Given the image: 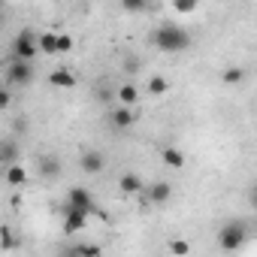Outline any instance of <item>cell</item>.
<instances>
[{"label": "cell", "mask_w": 257, "mask_h": 257, "mask_svg": "<svg viewBox=\"0 0 257 257\" xmlns=\"http://www.w3.org/2000/svg\"><path fill=\"white\" fill-rule=\"evenodd\" d=\"M152 43H155V49H161V52H167V55H179V52H185V49H191V34L185 31V28H179V25H161L155 34H152Z\"/></svg>", "instance_id": "6da1fadb"}, {"label": "cell", "mask_w": 257, "mask_h": 257, "mask_svg": "<svg viewBox=\"0 0 257 257\" xmlns=\"http://www.w3.org/2000/svg\"><path fill=\"white\" fill-rule=\"evenodd\" d=\"M248 239V224L245 221H227L218 230V248L221 251H239Z\"/></svg>", "instance_id": "7a4b0ae2"}, {"label": "cell", "mask_w": 257, "mask_h": 257, "mask_svg": "<svg viewBox=\"0 0 257 257\" xmlns=\"http://www.w3.org/2000/svg\"><path fill=\"white\" fill-rule=\"evenodd\" d=\"M34 82V61H22V58H13L7 64V85L13 88H28Z\"/></svg>", "instance_id": "3957f363"}, {"label": "cell", "mask_w": 257, "mask_h": 257, "mask_svg": "<svg viewBox=\"0 0 257 257\" xmlns=\"http://www.w3.org/2000/svg\"><path fill=\"white\" fill-rule=\"evenodd\" d=\"M40 55V34L34 31H22L16 40H13V58H22V61H34Z\"/></svg>", "instance_id": "277c9868"}, {"label": "cell", "mask_w": 257, "mask_h": 257, "mask_svg": "<svg viewBox=\"0 0 257 257\" xmlns=\"http://www.w3.org/2000/svg\"><path fill=\"white\" fill-rule=\"evenodd\" d=\"M146 203H152V206H164V203H170V197H173V185L170 182H152V185H146V191L140 194Z\"/></svg>", "instance_id": "5b68a950"}, {"label": "cell", "mask_w": 257, "mask_h": 257, "mask_svg": "<svg viewBox=\"0 0 257 257\" xmlns=\"http://www.w3.org/2000/svg\"><path fill=\"white\" fill-rule=\"evenodd\" d=\"M67 206L82 209V212H88V215L97 212V209H94V197H91V191H88V188H79V185L67 191Z\"/></svg>", "instance_id": "8992f818"}, {"label": "cell", "mask_w": 257, "mask_h": 257, "mask_svg": "<svg viewBox=\"0 0 257 257\" xmlns=\"http://www.w3.org/2000/svg\"><path fill=\"white\" fill-rule=\"evenodd\" d=\"M37 170H40V176H43V179L55 182V179H61L64 164H61V158H58V155H43V158L37 161Z\"/></svg>", "instance_id": "52a82bcc"}, {"label": "cell", "mask_w": 257, "mask_h": 257, "mask_svg": "<svg viewBox=\"0 0 257 257\" xmlns=\"http://www.w3.org/2000/svg\"><path fill=\"white\" fill-rule=\"evenodd\" d=\"M79 167H82V173H88V176H97V173H103V167H106V158H103L100 152L88 149V152H82V158H79Z\"/></svg>", "instance_id": "ba28073f"}, {"label": "cell", "mask_w": 257, "mask_h": 257, "mask_svg": "<svg viewBox=\"0 0 257 257\" xmlns=\"http://www.w3.org/2000/svg\"><path fill=\"white\" fill-rule=\"evenodd\" d=\"M64 212H67V215H64V233H79V230H85V224H88V212L73 209V206H67Z\"/></svg>", "instance_id": "9c48e42d"}, {"label": "cell", "mask_w": 257, "mask_h": 257, "mask_svg": "<svg viewBox=\"0 0 257 257\" xmlns=\"http://www.w3.org/2000/svg\"><path fill=\"white\" fill-rule=\"evenodd\" d=\"M19 158H22L19 143H16L13 137H7L4 143H0V164H4V170H7V167H13V164H19Z\"/></svg>", "instance_id": "30bf717a"}, {"label": "cell", "mask_w": 257, "mask_h": 257, "mask_svg": "<svg viewBox=\"0 0 257 257\" xmlns=\"http://www.w3.org/2000/svg\"><path fill=\"white\" fill-rule=\"evenodd\" d=\"M109 121H112V127L115 131H127L134 121H137V115H134V106H118L112 115H109Z\"/></svg>", "instance_id": "8fae6325"}, {"label": "cell", "mask_w": 257, "mask_h": 257, "mask_svg": "<svg viewBox=\"0 0 257 257\" xmlns=\"http://www.w3.org/2000/svg\"><path fill=\"white\" fill-rule=\"evenodd\" d=\"M118 188H121V194H143V191H146V182H143L137 173H121Z\"/></svg>", "instance_id": "7c38bea8"}, {"label": "cell", "mask_w": 257, "mask_h": 257, "mask_svg": "<svg viewBox=\"0 0 257 257\" xmlns=\"http://www.w3.org/2000/svg\"><path fill=\"white\" fill-rule=\"evenodd\" d=\"M49 85L52 88H61V91L64 88H76V76L70 70H52L49 73Z\"/></svg>", "instance_id": "4fadbf2b"}, {"label": "cell", "mask_w": 257, "mask_h": 257, "mask_svg": "<svg viewBox=\"0 0 257 257\" xmlns=\"http://www.w3.org/2000/svg\"><path fill=\"white\" fill-rule=\"evenodd\" d=\"M4 179H7V185H13V188H25V185H28V173H25V167H22V164L7 167Z\"/></svg>", "instance_id": "5bb4252c"}, {"label": "cell", "mask_w": 257, "mask_h": 257, "mask_svg": "<svg viewBox=\"0 0 257 257\" xmlns=\"http://www.w3.org/2000/svg\"><path fill=\"white\" fill-rule=\"evenodd\" d=\"M221 82H224V85H230V88H233V85H242V82H245V70H242L239 64H230V67H224Z\"/></svg>", "instance_id": "9a60e30c"}, {"label": "cell", "mask_w": 257, "mask_h": 257, "mask_svg": "<svg viewBox=\"0 0 257 257\" xmlns=\"http://www.w3.org/2000/svg\"><path fill=\"white\" fill-rule=\"evenodd\" d=\"M115 97H118L121 106H134V103L140 100V91H137V85H121V88L115 91Z\"/></svg>", "instance_id": "2e32d148"}, {"label": "cell", "mask_w": 257, "mask_h": 257, "mask_svg": "<svg viewBox=\"0 0 257 257\" xmlns=\"http://www.w3.org/2000/svg\"><path fill=\"white\" fill-rule=\"evenodd\" d=\"M146 91H149L152 97H164V94L170 91V82H167L164 76H152V79L146 82Z\"/></svg>", "instance_id": "e0dca14e"}, {"label": "cell", "mask_w": 257, "mask_h": 257, "mask_svg": "<svg viewBox=\"0 0 257 257\" xmlns=\"http://www.w3.org/2000/svg\"><path fill=\"white\" fill-rule=\"evenodd\" d=\"M161 158H164V164H167V167H173V170H182V167H185V155H182L179 149H173V146H167Z\"/></svg>", "instance_id": "ac0fdd59"}, {"label": "cell", "mask_w": 257, "mask_h": 257, "mask_svg": "<svg viewBox=\"0 0 257 257\" xmlns=\"http://www.w3.org/2000/svg\"><path fill=\"white\" fill-rule=\"evenodd\" d=\"M40 52L43 55H58V34H40Z\"/></svg>", "instance_id": "d6986e66"}, {"label": "cell", "mask_w": 257, "mask_h": 257, "mask_svg": "<svg viewBox=\"0 0 257 257\" xmlns=\"http://www.w3.org/2000/svg\"><path fill=\"white\" fill-rule=\"evenodd\" d=\"M197 7H200V0H173V10L179 16H191V13H197Z\"/></svg>", "instance_id": "ffe728a7"}, {"label": "cell", "mask_w": 257, "mask_h": 257, "mask_svg": "<svg viewBox=\"0 0 257 257\" xmlns=\"http://www.w3.org/2000/svg\"><path fill=\"white\" fill-rule=\"evenodd\" d=\"M124 13H146L149 10V0H118Z\"/></svg>", "instance_id": "44dd1931"}, {"label": "cell", "mask_w": 257, "mask_h": 257, "mask_svg": "<svg viewBox=\"0 0 257 257\" xmlns=\"http://www.w3.org/2000/svg\"><path fill=\"white\" fill-rule=\"evenodd\" d=\"M73 52V37L70 34H58V55H70Z\"/></svg>", "instance_id": "7402d4cb"}, {"label": "cell", "mask_w": 257, "mask_h": 257, "mask_svg": "<svg viewBox=\"0 0 257 257\" xmlns=\"http://www.w3.org/2000/svg\"><path fill=\"white\" fill-rule=\"evenodd\" d=\"M170 254H179V257H185V254H191V245H188L185 239H173V242H170Z\"/></svg>", "instance_id": "603a6c76"}, {"label": "cell", "mask_w": 257, "mask_h": 257, "mask_svg": "<svg viewBox=\"0 0 257 257\" xmlns=\"http://www.w3.org/2000/svg\"><path fill=\"white\" fill-rule=\"evenodd\" d=\"M10 106H13V85L0 91V112H7Z\"/></svg>", "instance_id": "cb8c5ba5"}, {"label": "cell", "mask_w": 257, "mask_h": 257, "mask_svg": "<svg viewBox=\"0 0 257 257\" xmlns=\"http://www.w3.org/2000/svg\"><path fill=\"white\" fill-rule=\"evenodd\" d=\"M73 254H94V257H97V254H100V245H76Z\"/></svg>", "instance_id": "d4e9b609"}, {"label": "cell", "mask_w": 257, "mask_h": 257, "mask_svg": "<svg viewBox=\"0 0 257 257\" xmlns=\"http://www.w3.org/2000/svg\"><path fill=\"white\" fill-rule=\"evenodd\" d=\"M4 251H10L13 248V233H10V227H4V245H0Z\"/></svg>", "instance_id": "484cf974"}, {"label": "cell", "mask_w": 257, "mask_h": 257, "mask_svg": "<svg viewBox=\"0 0 257 257\" xmlns=\"http://www.w3.org/2000/svg\"><path fill=\"white\" fill-rule=\"evenodd\" d=\"M248 203H251V209L257 212V182L251 185V191H248Z\"/></svg>", "instance_id": "4316f807"}]
</instances>
